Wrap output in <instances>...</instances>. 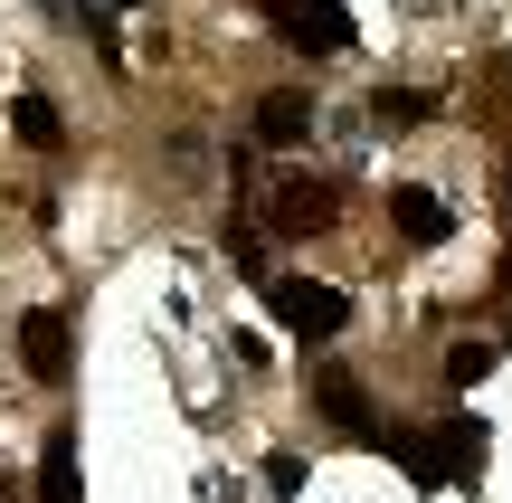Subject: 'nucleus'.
Instances as JSON below:
<instances>
[{
	"instance_id": "obj_1",
	"label": "nucleus",
	"mask_w": 512,
	"mask_h": 503,
	"mask_svg": "<svg viewBox=\"0 0 512 503\" xmlns=\"http://www.w3.org/2000/svg\"><path fill=\"white\" fill-rule=\"evenodd\" d=\"M256 10H266V29L285 38L294 57H351L361 48V29H351L342 0H256Z\"/></svg>"
},
{
	"instance_id": "obj_2",
	"label": "nucleus",
	"mask_w": 512,
	"mask_h": 503,
	"mask_svg": "<svg viewBox=\"0 0 512 503\" xmlns=\"http://www.w3.org/2000/svg\"><path fill=\"white\" fill-rule=\"evenodd\" d=\"M266 228H275V238H323V228H342V181L285 171V181L266 190Z\"/></svg>"
},
{
	"instance_id": "obj_11",
	"label": "nucleus",
	"mask_w": 512,
	"mask_h": 503,
	"mask_svg": "<svg viewBox=\"0 0 512 503\" xmlns=\"http://www.w3.org/2000/svg\"><path fill=\"white\" fill-rule=\"evenodd\" d=\"M484 371H494V342H456V352H446V380H456V390L484 380Z\"/></svg>"
},
{
	"instance_id": "obj_5",
	"label": "nucleus",
	"mask_w": 512,
	"mask_h": 503,
	"mask_svg": "<svg viewBox=\"0 0 512 503\" xmlns=\"http://www.w3.org/2000/svg\"><path fill=\"white\" fill-rule=\"evenodd\" d=\"M313 409H323V418H332L342 437H361V447L380 437V409H370V390H361V380L342 371V361H313Z\"/></svg>"
},
{
	"instance_id": "obj_4",
	"label": "nucleus",
	"mask_w": 512,
	"mask_h": 503,
	"mask_svg": "<svg viewBox=\"0 0 512 503\" xmlns=\"http://www.w3.org/2000/svg\"><path fill=\"white\" fill-rule=\"evenodd\" d=\"M19 371H29L38 390H67L76 352H67V314H57V304H38V314H19Z\"/></svg>"
},
{
	"instance_id": "obj_6",
	"label": "nucleus",
	"mask_w": 512,
	"mask_h": 503,
	"mask_svg": "<svg viewBox=\"0 0 512 503\" xmlns=\"http://www.w3.org/2000/svg\"><path fill=\"white\" fill-rule=\"evenodd\" d=\"M313 95L304 86H275V95H256V143H275V152H294V143H313Z\"/></svg>"
},
{
	"instance_id": "obj_9",
	"label": "nucleus",
	"mask_w": 512,
	"mask_h": 503,
	"mask_svg": "<svg viewBox=\"0 0 512 503\" xmlns=\"http://www.w3.org/2000/svg\"><path fill=\"white\" fill-rule=\"evenodd\" d=\"M427 114H437L427 86H370V124H380V133H418Z\"/></svg>"
},
{
	"instance_id": "obj_10",
	"label": "nucleus",
	"mask_w": 512,
	"mask_h": 503,
	"mask_svg": "<svg viewBox=\"0 0 512 503\" xmlns=\"http://www.w3.org/2000/svg\"><path fill=\"white\" fill-rule=\"evenodd\" d=\"M10 124H19V143H29V152H67V124H57V105H48V95H19V105H10Z\"/></svg>"
},
{
	"instance_id": "obj_7",
	"label": "nucleus",
	"mask_w": 512,
	"mask_h": 503,
	"mask_svg": "<svg viewBox=\"0 0 512 503\" xmlns=\"http://www.w3.org/2000/svg\"><path fill=\"white\" fill-rule=\"evenodd\" d=\"M389 228H399L408 247H446V238H456V209H446L437 190L408 181V190H389Z\"/></svg>"
},
{
	"instance_id": "obj_8",
	"label": "nucleus",
	"mask_w": 512,
	"mask_h": 503,
	"mask_svg": "<svg viewBox=\"0 0 512 503\" xmlns=\"http://www.w3.org/2000/svg\"><path fill=\"white\" fill-rule=\"evenodd\" d=\"M38 503H86L76 494V428H48V447H38Z\"/></svg>"
},
{
	"instance_id": "obj_3",
	"label": "nucleus",
	"mask_w": 512,
	"mask_h": 503,
	"mask_svg": "<svg viewBox=\"0 0 512 503\" xmlns=\"http://www.w3.org/2000/svg\"><path fill=\"white\" fill-rule=\"evenodd\" d=\"M256 285L275 295V314H285L304 342H332L351 323V295H342V285H304V276H256Z\"/></svg>"
}]
</instances>
